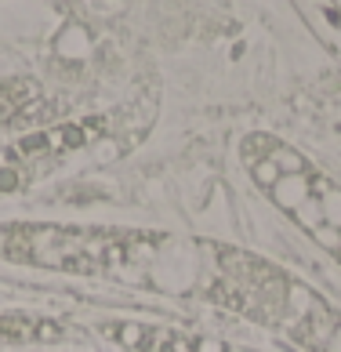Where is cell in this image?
<instances>
[{"mask_svg": "<svg viewBox=\"0 0 341 352\" xmlns=\"http://www.w3.org/2000/svg\"><path fill=\"white\" fill-rule=\"evenodd\" d=\"M294 8L312 25V33L341 58V8H338V0H294Z\"/></svg>", "mask_w": 341, "mask_h": 352, "instance_id": "cell-1", "label": "cell"}]
</instances>
